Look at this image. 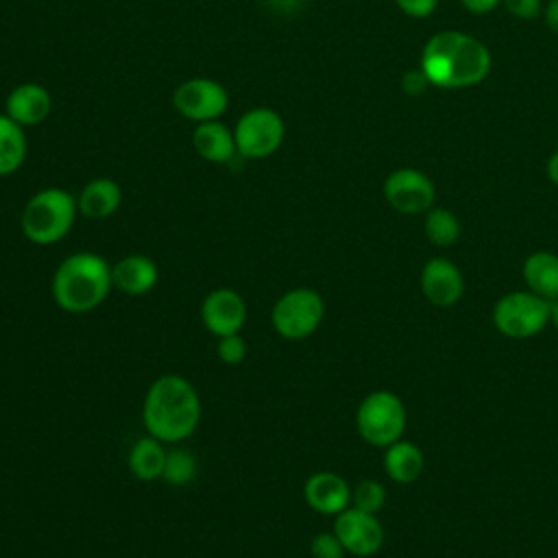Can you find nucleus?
Listing matches in <instances>:
<instances>
[{
    "label": "nucleus",
    "mask_w": 558,
    "mask_h": 558,
    "mask_svg": "<svg viewBox=\"0 0 558 558\" xmlns=\"http://www.w3.org/2000/svg\"><path fill=\"white\" fill-rule=\"evenodd\" d=\"M203 408L196 388L177 373L157 377L142 403V423L161 442H183L201 425Z\"/></svg>",
    "instance_id": "obj_1"
},
{
    "label": "nucleus",
    "mask_w": 558,
    "mask_h": 558,
    "mask_svg": "<svg viewBox=\"0 0 558 558\" xmlns=\"http://www.w3.org/2000/svg\"><path fill=\"white\" fill-rule=\"evenodd\" d=\"M111 288V264L92 251H78L61 259L50 283L54 303L68 314L94 312Z\"/></svg>",
    "instance_id": "obj_2"
},
{
    "label": "nucleus",
    "mask_w": 558,
    "mask_h": 558,
    "mask_svg": "<svg viewBox=\"0 0 558 558\" xmlns=\"http://www.w3.org/2000/svg\"><path fill=\"white\" fill-rule=\"evenodd\" d=\"M76 214L78 203L74 194L63 187H44L26 201L20 227L28 242L37 246H50L70 233Z\"/></svg>",
    "instance_id": "obj_3"
},
{
    "label": "nucleus",
    "mask_w": 558,
    "mask_h": 558,
    "mask_svg": "<svg viewBox=\"0 0 558 558\" xmlns=\"http://www.w3.org/2000/svg\"><path fill=\"white\" fill-rule=\"evenodd\" d=\"M427 54H438L449 65V89L471 87L482 83L493 65L490 50L473 35L460 31H440L432 35L423 48Z\"/></svg>",
    "instance_id": "obj_4"
},
{
    "label": "nucleus",
    "mask_w": 558,
    "mask_h": 558,
    "mask_svg": "<svg viewBox=\"0 0 558 558\" xmlns=\"http://www.w3.org/2000/svg\"><path fill=\"white\" fill-rule=\"evenodd\" d=\"M408 425V410L401 397L392 390H373L368 392L355 410V429L360 438L377 449L403 438Z\"/></svg>",
    "instance_id": "obj_5"
},
{
    "label": "nucleus",
    "mask_w": 558,
    "mask_h": 558,
    "mask_svg": "<svg viewBox=\"0 0 558 558\" xmlns=\"http://www.w3.org/2000/svg\"><path fill=\"white\" fill-rule=\"evenodd\" d=\"M493 327L510 340H527L549 327V301L525 290L501 294L490 312Z\"/></svg>",
    "instance_id": "obj_6"
},
{
    "label": "nucleus",
    "mask_w": 558,
    "mask_h": 558,
    "mask_svg": "<svg viewBox=\"0 0 558 558\" xmlns=\"http://www.w3.org/2000/svg\"><path fill=\"white\" fill-rule=\"evenodd\" d=\"M325 318V301L314 288H292L283 292L272 310V329L283 340H305L310 338Z\"/></svg>",
    "instance_id": "obj_7"
},
{
    "label": "nucleus",
    "mask_w": 558,
    "mask_h": 558,
    "mask_svg": "<svg viewBox=\"0 0 558 558\" xmlns=\"http://www.w3.org/2000/svg\"><path fill=\"white\" fill-rule=\"evenodd\" d=\"M233 137L242 159H266L283 144L286 122L270 107H253L235 122Z\"/></svg>",
    "instance_id": "obj_8"
},
{
    "label": "nucleus",
    "mask_w": 558,
    "mask_h": 558,
    "mask_svg": "<svg viewBox=\"0 0 558 558\" xmlns=\"http://www.w3.org/2000/svg\"><path fill=\"white\" fill-rule=\"evenodd\" d=\"M172 105L179 116L192 122L218 120L229 107V94L222 83L205 76L187 78L172 92Z\"/></svg>",
    "instance_id": "obj_9"
},
{
    "label": "nucleus",
    "mask_w": 558,
    "mask_h": 558,
    "mask_svg": "<svg viewBox=\"0 0 558 558\" xmlns=\"http://www.w3.org/2000/svg\"><path fill=\"white\" fill-rule=\"evenodd\" d=\"M386 203L405 216H418L434 207L436 185L434 181L416 168H397L384 181Z\"/></svg>",
    "instance_id": "obj_10"
},
{
    "label": "nucleus",
    "mask_w": 558,
    "mask_h": 558,
    "mask_svg": "<svg viewBox=\"0 0 558 558\" xmlns=\"http://www.w3.org/2000/svg\"><path fill=\"white\" fill-rule=\"evenodd\" d=\"M333 534L340 538L344 551L357 558L375 556L386 541V530L377 514L362 512L353 506L333 517Z\"/></svg>",
    "instance_id": "obj_11"
},
{
    "label": "nucleus",
    "mask_w": 558,
    "mask_h": 558,
    "mask_svg": "<svg viewBox=\"0 0 558 558\" xmlns=\"http://www.w3.org/2000/svg\"><path fill=\"white\" fill-rule=\"evenodd\" d=\"M418 288L425 301L438 310H449L464 294V275L449 257H429L418 275Z\"/></svg>",
    "instance_id": "obj_12"
},
{
    "label": "nucleus",
    "mask_w": 558,
    "mask_h": 558,
    "mask_svg": "<svg viewBox=\"0 0 558 558\" xmlns=\"http://www.w3.org/2000/svg\"><path fill=\"white\" fill-rule=\"evenodd\" d=\"M201 320L216 338L240 333L246 323V303L235 290L216 288L201 303Z\"/></svg>",
    "instance_id": "obj_13"
},
{
    "label": "nucleus",
    "mask_w": 558,
    "mask_h": 558,
    "mask_svg": "<svg viewBox=\"0 0 558 558\" xmlns=\"http://www.w3.org/2000/svg\"><path fill=\"white\" fill-rule=\"evenodd\" d=\"M303 499L314 512L336 517L351 506V486L333 471H316L305 480Z\"/></svg>",
    "instance_id": "obj_14"
},
{
    "label": "nucleus",
    "mask_w": 558,
    "mask_h": 558,
    "mask_svg": "<svg viewBox=\"0 0 558 558\" xmlns=\"http://www.w3.org/2000/svg\"><path fill=\"white\" fill-rule=\"evenodd\" d=\"M50 92L39 83H20L7 94L4 100V113L24 129L41 124L50 116Z\"/></svg>",
    "instance_id": "obj_15"
},
{
    "label": "nucleus",
    "mask_w": 558,
    "mask_h": 558,
    "mask_svg": "<svg viewBox=\"0 0 558 558\" xmlns=\"http://www.w3.org/2000/svg\"><path fill=\"white\" fill-rule=\"evenodd\" d=\"M113 288L129 296H142L150 292L159 281L157 264L142 253H131L111 266Z\"/></svg>",
    "instance_id": "obj_16"
},
{
    "label": "nucleus",
    "mask_w": 558,
    "mask_h": 558,
    "mask_svg": "<svg viewBox=\"0 0 558 558\" xmlns=\"http://www.w3.org/2000/svg\"><path fill=\"white\" fill-rule=\"evenodd\" d=\"M192 146L209 163H229L238 155L233 131L218 120L198 122L192 131Z\"/></svg>",
    "instance_id": "obj_17"
},
{
    "label": "nucleus",
    "mask_w": 558,
    "mask_h": 558,
    "mask_svg": "<svg viewBox=\"0 0 558 558\" xmlns=\"http://www.w3.org/2000/svg\"><path fill=\"white\" fill-rule=\"evenodd\" d=\"M78 214L89 220H102L113 216L122 205V187L109 177H96L83 185L76 196Z\"/></svg>",
    "instance_id": "obj_18"
},
{
    "label": "nucleus",
    "mask_w": 558,
    "mask_h": 558,
    "mask_svg": "<svg viewBox=\"0 0 558 558\" xmlns=\"http://www.w3.org/2000/svg\"><path fill=\"white\" fill-rule=\"evenodd\" d=\"M521 277L530 292L545 301L558 299V255L554 251H534L521 264Z\"/></svg>",
    "instance_id": "obj_19"
},
{
    "label": "nucleus",
    "mask_w": 558,
    "mask_h": 558,
    "mask_svg": "<svg viewBox=\"0 0 558 558\" xmlns=\"http://www.w3.org/2000/svg\"><path fill=\"white\" fill-rule=\"evenodd\" d=\"M425 469V456L412 440L399 438L384 449V471L397 484H414Z\"/></svg>",
    "instance_id": "obj_20"
},
{
    "label": "nucleus",
    "mask_w": 558,
    "mask_h": 558,
    "mask_svg": "<svg viewBox=\"0 0 558 558\" xmlns=\"http://www.w3.org/2000/svg\"><path fill=\"white\" fill-rule=\"evenodd\" d=\"M166 449L163 442L157 440L155 436H142L135 440V445L129 451V471L142 480V482H153L159 480L163 473L166 464Z\"/></svg>",
    "instance_id": "obj_21"
},
{
    "label": "nucleus",
    "mask_w": 558,
    "mask_h": 558,
    "mask_svg": "<svg viewBox=\"0 0 558 558\" xmlns=\"http://www.w3.org/2000/svg\"><path fill=\"white\" fill-rule=\"evenodd\" d=\"M28 155L24 126L0 113V177H9L22 168Z\"/></svg>",
    "instance_id": "obj_22"
},
{
    "label": "nucleus",
    "mask_w": 558,
    "mask_h": 558,
    "mask_svg": "<svg viewBox=\"0 0 558 558\" xmlns=\"http://www.w3.org/2000/svg\"><path fill=\"white\" fill-rule=\"evenodd\" d=\"M423 216H425L423 231H425V238L429 244H434L438 248H447L460 240L462 225H460V218L451 209L434 205Z\"/></svg>",
    "instance_id": "obj_23"
},
{
    "label": "nucleus",
    "mask_w": 558,
    "mask_h": 558,
    "mask_svg": "<svg viewBox=\"0 0 558 558\" xmlns=\"http://www.w3.org/2000/svg\"><path fill=\"white\" fill-rule=\"evenodd\" d=\"M196 473H198V462H196L192 451L177 447V449L166 453V464H163L161 480H166L168 484L185 486L196 477Z\"/></svg>",
    "instance_id": "obj_24"
},
{
    "label": "nucleus",
    "mask_w": 558,
    "mask_h": 558,
    "mask_svg": "<svg viewBox=\"0 0 558 558\" xmlns=\"http://www.w3.org/2000/svg\"><path fill=\"white\" fill-rule=\"evenodd\" d=\"M386 495L388 493L381 482L366 477L351 488V506L368 514H379L381 508L386 506Z\"/></svg>",
    "instance_id": "obj_25"
},
{
    "label": "nucleus",
    "mask_w": 558,
    "mask_h": 558,
    "mask_svg": "<svg viewBox=\"0 0 558 558\" xmlns=\"http://www.w3.org/2000/svg\"><path fill=\"white\" fill-rule=\"evenodd\" d=\"M344 547L340 538L331 532H318L310 543V556L312 558H344Z\"/></svg>",
    "instance_id": "obj_26"
},
{
    "label": "nucleus",
    "mask_w": 558,
    "mask_h": 558,
    "mask_svg": "<svg viewBox=\"0 0 558 558\" xmlns=\"http://www.w3.org/2000/svg\"><path fill=\"white\" fill-rule=\"evenodd\" d=\"M216 353L218 357L225 362V364H240L244 357H246V342L240 333H229V336H222L218 338V344H216Z\"/></svg>",
    "instance_id": "obj_27"
},
{
    "label": "nucleus",
    "mask_w": 558,
    "mask_h": 558,
    "mask_svg": "<svg viewBox=\"0 0 558 558\" xmlns=\"http://www.w3.org/2000/svg\"><path fill=\"white\" fill-rule=\"evenodd\" d=\"M506 11L519 20H534L543 11L541 0H501Z\"/></svg>",
    "instance_id": "obj_28"
},
{
    "label": "nucleus",
    "mask_w": 558,
    "mask_h": 558,
    "mask_svg": "<svg viewBox=\"0 0 558 558\" xmlns=\"http://www.w3.org/2000/svg\"><path fill=\"white\" fill-rule=\"evenodd\" d=\"M429 78L425 76V72L421 68H414V70H408L403 76H401V87L405 94H412V96H418L423 94L427 87H429Z\"/></svg>",
    "instance_id": "obj_29"
},
{
    "label": "nucleus",
    "mask_w": 558,
    "mask_h": 558,
    "mask_svg": "<svg viewBox=\"0 0 558 558\" xmlns=\"http://www.w3.org/2000/svg\"><path fill=\"white\" fill-rule=\"evenodd\" d=\"M395 4L410 17H427L438 7V0H395Z\"/></svg>",
    "instance_id": "obj_30"
},
{
    "label": "nucleus",
    "mask_w": 558,
    "mask_h": 558,
    "mask_svg": "<svg viewBox=\"0 0 558 558\" xmlns=\"http://www.w3.org/2000/svg\"><path fill=\"white\" fill-rule=\"evenodd\" d=\"M462 7L469 11V13H475V15H482V13H488L493 11L497 4H501V0H460Z\"/></svg>",
    "instance_id": "obj_31"
},
{
    "label": "nucleus",
    "mask_w": 558,
    "mask_h": 558,
    "mask_svg": "<svg viewBox=\"0 0 558 558\" xmlns=\"http://www.w3.org/2000/svg\"><path fill=\"white\" fill-rule=\"evenodd\" d=\"M543 17L547 28L558 35V0H547V4L543 7Z\"/></svg>",
    "instance_id": "obj_32"
},
{
    "label": "nucleus",
    "mask_w": 558,
    "mask_h": 558,
    "mask_svg": "<svg viewBox=\"0 0 558 558\" xmlns=\"http://www.w3.org/2000/svg\"><path fill=\"white\" fill-rule=\"evenodd\" d=\"M545 172H547V179L558 187V150L549 155L547 166H545Z\"/></svg>",
    "instance_id": "obj_33"
},
{
    "label": "nucleus",
    "mask_w": 558,
    "mask_h": 558,
    "mask_svg": "<svg viewBox=\"0 0 558 558\" xmlns=\"http://www.w3.org/2000/svg\"><path fill=\"white\" fill-rule=\"evenodd\" d=\"M549 327L558 331V299L549 301Z\"/></svg>",
    "instance_id": "obj_34"
},
{
    "label": "nucleus",
    "mask_w": 558,
    "mask_h": 558,
    "mask_svg": "<svg viewBox=\"0 0 558 558\" xmlns=\"http://www.w3.org/2000/svg\"><path fill=\"white\" fill-rule=\"evenodd\" d=\"M301 0H272V4H277L279 9H290L292 4H299Z\"/></svg>",
    "instance_id": "obj_35"
}]
</instances>
